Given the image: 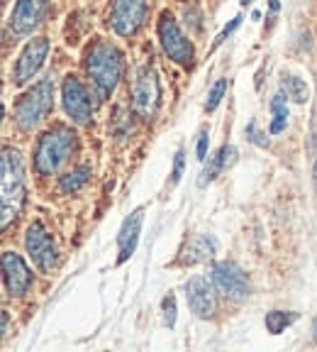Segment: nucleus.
<instances>
[{"label": "nucleus", "instance_id": "b1692460", "mask_svg": "<svg viewBox=\"0 0 317 352\" xmlns=\"http://www.w3.org/2000/svg\"><path fill=\"white\" fill-rule=\"evenodd\" d=\"M246 138L252 140L254 144H259V147H268V140L266 135H263L261 130L257 127V122H249V127H246Z\"/></svg>", "mask_w": 317, "mask_h": 352}, {"label": "nucleus", "instance_id": "dca6fc26", "mask_svg": "<svg viewBox=\"0 0 317 352\" xmlns=\"http://www.w3.org/2000/svg\"><path fill=\"white\" fill-rule=\"evenodd\" d=\"M235 157H237V149L232 147V144H222V147L218 149V154H213V157L208 160L200 179H198V186H208V184H213L215 179L235 162Z\"/></svg>", "mask_w": 317, "mask_h": 352}, {"label": "nucleus", "instance_id": "4468645a", "mask_svg": "<svg viewBox=\"0 0 317 352\" xmlns=\"http://www.w3.org/2000/svg\"><path fill=\"white\" fill-rule=\"evenodd\" d=\"M3 281H5V292L10 296H22L32 286V272L27 270L25 259L12 250L3 252Z\"/></svg>", "mask_w": 317, "mask_h": 352}, {"label": "nucleus", "instance_id": "0eeeda50", "mask_svg": "<svg viewBox=\"0 0 317 352\" xmlns=\"http://www.w3.org/2000/svg\"><path fill=\"white\" fill-rule=\"evenodd\" d=\"M161 103V86L158 76L149 64H142L132 78V105L142 118H152Z\"/></svg>", "mask_w": 317, "mask_h": 352}, {"label": "nucleus", "instance_id": "7ed1b4c3", "mask_svg": "<svg viewBox=\"0 0 317 352\" xmlns=\"http://www.w3.org/2000/svg\"><path fill=\"white\" fill-rule=\"evenodd\" d=\"M25 162H22L20 152L17 149H5L3 152V198H0V204H3V228H8L12 220L20 215L22 204H25Z\"/></svg>", "mask_w": 317, "mask_h": 352}, {"label": "nucleus", "instance_id": "423d86ee", "mask_svg": "<svg viewBox=\"0 0 317 352\" xmlns=\"http://www.w3.org/2000/svg\"><path fill=\"white\" fill-rule=\"evenodd\" d=\"M61 100H64V110L66 116L71 118L78 125H88L91 118H93V94L88 91V86L81 81L78 76L69 74L61 83Z\"/></svg>", "mask_w": 317, "mask_h": 352}, {"label": "nucleus", "instance_id": "2f4dec72", "mask_svg": "<svg viewBox=\"0 0 317 352\" xmlns=\"http://www.w3.org/2000/svg\"><path fill=\"white\" fill-rule=\"evenodd\" d=\"M239 3H242V6H252L254 0H239Z\"/></svg>", "mask_w": 317, "mask_h": 352}, {"label": "nucleus", "instance_id": "f3484780", "mask_svg": "<svg viewBox=\"0 0 317 352\" xmlns=\"http://www.w3.org/2000/svg\"><path fill=\"white\" fill-rule=\"evenodd\" d=\"M215 250H218V245H215V240L210 235H193L191 240H188L186 250H183V257H180V262H183V264L208 262V259H213Z\"/></svg>", "mask_w": 317, "mask_h": 352}, {"label": "nucleus", "instance_id": "2eb2a0df", "mask_svg": "<svg viewBox=\"0 0 317 352\" xmlns=\"http://www.w3.org/2000/svg\"><path fill=\"white\" fill-rule=\"evenodd\" d=\"M142 226H144V208H137L130 218H125V223L120 228V235H117V248H120L117 264H125L134 254L139 235H142Z\"/></svg>", "mask_w": 317, "mask_h": 352}, {"label": "nucleus", "instance_id": "5701e85b", "mask_svg": "<svg viewBox=\"0 0 317 352\" xmlns=\"http://www.w3.org/2000/svg\"><path fill=\"white\" fill-rule=\"evenodd\" d=\"M183 166H186V154H183V149H178V152H176V160H174V171H171V186H176V184L180 182Z\"/></svg>", "mask_w": 317, "mask_h": 352}, {"label": "nucleus", "instance_id": "f03ea898", "mask_svg": "<svg viewBox=\"0 0 317 352\" xmlns=\"http://www.w3.org/2000/svg\"><path fill=\"white\" fill-rule=\"evenodd\" d=\"M76 152V132L66 125H56L39 138L34 147V169L42 176L56 174Z\"/></svg>", "mask_w": 317, "mask_h": 352}, {"label": "nucleus", "instance_id": "412c9836", "mask_svg": "<svg viewBox=\"0 0 317 352\" xmlns=\"http://www.w3.org/2000/svg\"><path fill=\"white\" fill-rule=\"evenodd\" d=\"M224 94H227V78H220V81L210 88L208 100H205V110H208V113H215V110H218V105L222 103Z\"/></svg>", "mask_w": 317, "mask_h": 352}, {"label": "nucleus", "instance_id": "cd10ccee", "mask_svg": "<svg viewBox=\"0 0 317 352\" xmlns=\"http://www.w3.org/2000/svg\"><path fill=\"white\" fill-rule=\"evenodd\" d=\"M8 323H10V316L8 311H3V333H8Z\"/></svg>", "mask_w": 317, "mask_h": 352}, {"label": "nucleus", "instance_id": "aec40b11", "mask_svg": "<svg viewBox=\"0 0 317 352\" xmlns=\"http://www.w3.org/2000/svg\"><path fill=\"white\" fill-rule=\"evenodd\" d=\"M88 176H91V166H78V169H73V171H69L66 176H61V191L64 193H73V191H78V188H83L86 186V182H88Z\"/></svg>", "mask_w": 317, "mask_h": 352}, {"label": "nucleus", "instance_id": "1a4fd4ad", "mask_svg": "<svg viewBox=\"0 0 317 352\" xmlns=\"http://www.w3.org/2000/svg\"><path fill=\"white\" fill-rule=\"evenodd\" d=\"M210 281L224 298L244 301L249 296V279L235 262H215L210 267Z\"/></svg>", "mask_w": 317, "mask_h": 352}, {"label": "nucleus", "instance_id": "f257e3e1", "mask_svg": "<svg viewBox=\"0 0 317 352\" xmlns=\"http://www.w3.org/2000/svg\"><path fill=\"white\" fill-rule=\"evenodd\" d=\"M122 69H125L122 52L108 39H98L86 52V74L100 98L113 96V91L122 78Z\"/></svg>", "mask_w": 317, "mask_h": 352}, {"label": "nucleus", "instance_id": "ddd939ff", "mask_svg": "<svg viewBox=\"0 0 317 352\" xmlns=\"http://www.w3.org/2000/svg\"><path fill=\"white\" fill-rule=\"evenodd\" d=\"M215 284L205 276H193L186 284V301L198 318H213L218 301H215Z\"/></svg>", "mask_w": 317, "mask_h": 352}, {"label": "nucleus", "instance_id": "bb28decb", "mask_svg": "<svg viewBox=\"0 0 317 352\" xmlns=\"http://www.w3.org/2000/svg\"><path fill=\"white\" fill-rule=\"evenodd\" d=\"M285 125H288V116H274V120L268 125V132H271V135H279V132L285 130Z\"/></svg>", "mask_w": 317, "mask_h": 352}, {"label": "nucleus", "instance_id": "7c9ffc66", "mask_svg": "<svg viewBox=\"0 0 317 352\" xmlns=\"http://www.w3.org/2000/svg\"><path fill=\"white\" fill-rule=\"evenodd\" d=\"M271 10H274V12L279 10V0H271Z\"/></svg>", "mask_w": 317, "mask_h": 352}, {"label": "nucleus", "instance_id": "39448f33", "mask_svg": "<svg viewBox=\"0 0 317 352\" xmlns=\"http://www.w3.org/2000/svg\"><path fill=\"white\" fill-rule=\"evenodd\" d=\"M156 34L161 50H164V54L171 61H176L180 66H193V61H196V47L183 34V30H180V25L176 22V17L171 12H161V17L156 22Z\"/></svg>", "mask_w": 317, "mask_h": 352}, {"label": "nucleus", "instance_id": "a878e982", "mask_svg": "<svg viewBox=\"0 0 317 352\" xmlns=\"http://www.w3.org/2000/svg\"><path fill=\"white\" fill-rule=\"evenodd\" d=\"M208 144H210V135H208V130H202L200 135H198V162L208 160Z\"/></svg>", "mask_w": 317, "mask_h": 352}, {"label": "nucleus", "instance_id": "393cba45", "mask_svg": "<svg viewBox=\"0 0 317 352\" xmlns=\"http://www.w3.org/2000/svg\"><path fill=\"white\" fill-rule=\"evenodd\" d=\"M239 25H242V17H239V15H237V17H235V20H230V25H227V28H224V30H222V32H220V34H218V39H215V42H213V50H218L220 44H222V42H224V39L230 37V34H232V32H235V30H237V28H239Z\"/></svg>", "mask_w": 317, "mask_h": 352}, {"label": "nucleus", "instance_id": "f8f14e48", "mask_svg": "<svg viewBox=\"0 0 317 352\" xmlns=\"http://www.w3.org/2000/svg\"><path fill=\"white\" fill-rule=\"evenodd\" d=\"M25 248L27 254L32 257V262L37 264V270L51 272L56 264V245L51 240V235L44 230L42 223H32L25 232Z\"/></svg>", "mask_w": 317, "mask_h": 352}, {"label": "nucleus", "instance_id": "c756f323", "mask_svg": "<svg viewBox=\"0 0 317 352\" xmlns=\"http://www.w3.org/2000/svg\"><path fill=\"white\" fill-rule=\"evenodd\" d=\"M312 338H315V342H317V316H315V320H312Z\"/></svg>", "mask_w": 317, "mask_h": 352}, {"label": "nucleus", "instance_id": "c85d7f7f", "mask_svg": "<svg viewBox=\"0 0 317 352\" xmlns=\"http://www.w3.org/2000/svg\"><path fill=\"white\" fill-rule=\"evenodd\" d=\"M312 184H315V193H317V162H315V169H312Z\"/></svg>", "mask_w": 317, "mask_h": 352}, {"label": "nucleus", "instance_id": "6ab92c4d", "mask_svg": "<svg viewBox=\"0 0 317 352\" xmlns=\"http://www.w3.org/2000/svg\"><path fill=\"white\" fill-rule=\"evenodd\" d=\"M281 86H283L285 96L290 100H296V103H307V98H310V88H307L305 78L301 76H283Z\"/></svg>", "mask_w": 317, "mask_h": 352}, {"label": "nucleus", "instance_id": "6e6552de", "mask_svg": "<svg viewBox=\"0 0 317 352\" xmlns=\"http://www.w3.org/2000/svg\"><path fill=\"white\" fill-rule=\"evenodd\" d=\"M149 15V0H115L110 10V28L120 37H134Z\"/></svg>", "mask_w": 317, "mask_h": 352}, {"label": "nucleus", "instance_id": "20e7f679", "mask_svg": "<svg viewBox=\"0 0 317 352\" xmlns=\"http://www.w3.org/2000/svg\"><path fill=\"white\" fill-rule=\"evenodd\" d=\"M51 110H54V81L42 78L15 103V122L25 132H32L47 120Z\"/></svg>", "mask_w": 317, "mask_h": 352}, {"label": "nucleus", "instance_id": "a211bd4d", "mask_svg": "<svg viewBox=\"0 0 317 352\" xmlns=\"http://www.w3.org/2000/svg\"><path fill=\"white\" fill-rule=\"evenodd\" d=\"M296 320H298V314H293V311H271V314H266L263 323H266V330L271 336H281V333H283L285 328H290Z\"/></svg>", "mask_w": 317, "mask_h": 352}, {"label": "nucleus", "instance_id": "9d476101", "mask_svg": "<svg viewBox=\"0 0 317 352\" xmlns=\"http://www.w3.org/2000/svg\"><path fill=\"white\" fill-rule=\"evenodd\" d=\"M49 39L47 37H34L25 44V50L20 52L15 61V69H12V83L15 86H25L39 74V69L44 66V59L49 54Z\"/></svg>", "mask_w": 317, "mask_h": 352}, {"label": "nucleus", "instance_id": "4be33fe9", "mask_svg": "<svg viewBox=\"0 0 317 352\" xmlns=\"http://www.w3.org/2000/svg\"><path fill=\"white\" fill-rule=\"evenodd\" d=\"M161 311H164V323L169 325V328H174L176 325V296L174 294L164 296V301H161Z\"/></svg>", "mask_w": 317, "mask_h": 352}, {"label": "nucleus", "instance_id": "9b49d317", "mask_svg": "<svg viewBox=\"0 0 317 352\" xmlns=\"http://www.w3.org/2000/svg\"><path fill=\"white\" fill-rule=\"evenodd\" d=\"M49 8V0H17L10 12L8 28L15 37H27L42 25L44 12Z\"/></svg>", "mask_w": 317, "mask_h": 352}]
</instances>
